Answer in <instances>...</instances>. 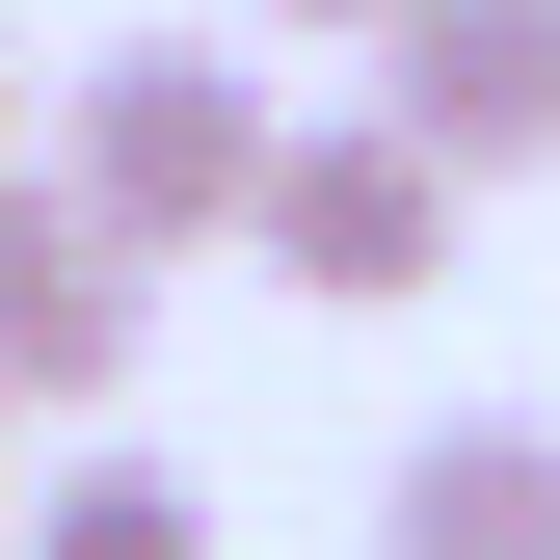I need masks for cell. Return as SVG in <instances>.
<instances>
[{
    "label": "cell",
    "instance_id": "3957f363",
    "mask_svg": "<svg viewBox=\"0 0 560 560\" xmlns=\"http://www.w3.org/2000/svg\"><path fill=\"white\" fill-rule=\"evenodd\" d=\"M133 320H161V294H133V241H107L54 161H0V400H107Z\"/></svg>",
    "mask_w": 560,
    "mask_h": 560
},
{
    "label": "cell",
    "instance_id": "9c48e42d",
    "mask_svg": "<svg viewBox=\"0 0 560 560\" xmlns=\"http://www.w3.org/2000/svg\"><path fill=\"white\" fill-rule=\"evenodd\" d=\"M0 454H27V400H0Z\"/></svg>",
    "mask_w": 560,
    "mask_h": 560
},
{
    "label": "cell",
    "instance_id": "7a4b0ae2",
    "mask_svg": "<svg viewBox=\"0 0 560 560\" xmlns=\"http://www.w3.org/2000/svg\"><path fill=\"white\" fill-rule=\"evenodd\" d=\"M267 267H294L320 320L454 294V161H428L400 107H294V161H267Z\"/></svg>",
    "mask_w": 560,
    "mask_h": 560
},
{
    "label": "cell",
    "instance_id": "8992f818",
    "mask_svg": "<svg viewBox=\"0 0 560 560\" xmlns=\"http://www.w3.org/2000/svg\"><path fill=\"white\" fill-rule=\"evenodd\" d=\"M27 560H214V480H187V454H54V508H27Z\"/></svg>",
    "mask_w": 560,
    "mask_h": 560
},
{
    "label": "cell",
    "instance_id": "5b68a950",
    "mask_svg": "<svg viewBox=\"0 0 560 560\" xmlns=\"http://www.w3.org/2000/svg\"><path fill=\"white\" fill-rule=\"evenodd\" d=\"M374 560H560V428H508V400L400 428V480H374Z\"/></svg>",
    "mask_w": 560,
    "mask_h": 560
},
{
    "label": "cell",
    "instance_id": "6da1fadb",
    "mask_svg": "<svg viewBox=\"0 0 560 560\" xmlns=\"http://www.w3.org/2000/svg\"><path fill=\"white\" fill-rule=\"evenodd\" d=\"M267 161H294V107H267L214 27H107L81 81H54V187H81L133 267H187V241H267Z\"/></svg>",
    "mask_w": 560,
    "mask_h": 560
},
{
    "label": "cell",
    "instance_id": "ba28073f",
    "mask_svg": "<svg viewBox=\"0 0 560 560\" xmlns=\"http://www.w3.org/2000/svg\"><path fill=\"white\" fill-rule=\"evenodd\" d=\"M0 161H27V27H0Z\"/></svg>",
    "mask_w": 560,
    "mask_h": 560
},
{
    "label": "cell",
    "instance_id": "52a82bcc",
    "mask_svg": "<svg viewBox=\"0 0 560 560\" xmlns=\"http://www.w3.org/2000/svg\"><path fill=\"white\" fill-rule=\"evenodd\" d=\"M267 27H347V54H400V27H428V0H267Z\"/></svg>",
    "mask_w": 560,
    "mask_h": 560
},
{
    "label": "cell",
    "instance_id": "277c9868",
    "mask_svg": "<svg viewBox=\"0 0 560 560\" xmlns=\"http://www.w3.org/2000/svg\"><path fill=\"white\" fill-rule=\"evenodd\" d=\"M374 107L428 133L454 187H534L560 161V0H428V27L374 54Z\"/></svg>",
    "mask_w": 560,
    "mask_h": 560
},
{
    "label": "cell",
    "instance_id": "30bf717a",
    "mask_svg": "<svg viewBox=\"0 0 560 560\" xmlns=\"http://www.w3.org/2000/svg\"><path fill=\"white\" fill-rule=\"evenodd\" d=\"M0 560H27V508H0Z\"/></svg>",
    "mask_w": 560,
    "mask_h": 560
}]
</instances>
